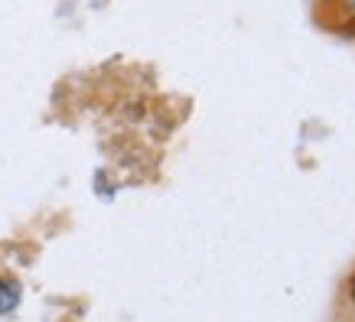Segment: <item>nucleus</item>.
<instances>
[{
    "mask_svg": "<svg viewBox=\"0 0 355 322\" xmlns=\"http://www.w3.org/2000/svg\"><path fill=\"white\" fill-rule=\"evenodd\" d=\"M20 306V283L10 277H0V316H10Z\"/></svg>",
    "mask_w": 355,
    "mask_h": 322,
    "instance_id": "1",
    "label": "nucleus"
},
{
    "mask_svg": "<svg viewBox=\"0 0 355 322\" xmlns=\"http://www.w3.org/2000/svg\"><path fill=\"white\" fill-rule=\"evenodd\" d=\"M349 7H352V10H355V0H349Z\"/></svg>",
    "mask_w": 355,
    "mask_h": 322,
    "instance_id": "2",
    "label": "nucleus"
}]
</instances>
